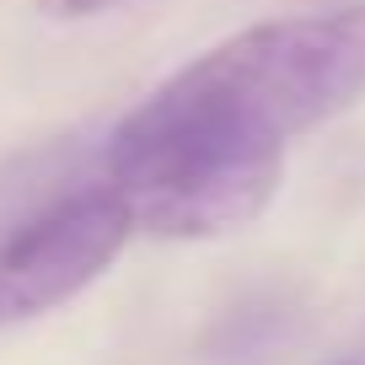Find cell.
Returning a JSON list of instances; mask_svg holds the SVG:
<instances>
[{
	"label": "cell",
	"instance_id": "obj_2",
	"mask_svg": "<svg viewBox=\"0 0 365 365\" xmlns=\"http://www.w3.org/2000/svg\"><path fill=\"white\" fill-rule=\"evenodd\" d=\"M135 231L129 205L97 182L54 199L27 215L11 237H0V333L65 307L97 279Z\"/></svg>",
	"mask_w": 365,
	"mask_h": 365
},
{
	"label": "cell",
	"instance_id": "obj_1",
	"mask_svg": "<svg viewBox=\"0 0 365 365\" xmlns=\"http://www.w3.org/2000/svg\"><path fill=\"white\" fill-rule=\"evenodd\" d=\"M365 91V6L231 33L108 135V188L140 231L210 242L269 210L285 145Z\"/></svg>",
	"mask_w": 365,
	"mask_h": 365
},
{
	"label": "cell",
	"instance_id": "obj_3",
	"mask_svg": "<svg viewBox=\"0 0 365 365\" xmlns=\"http://www.w3.org/2000/svg\"><path fill=\"white\" fill-rule=\"evenodd\" d=\"M118 6H129V0H38V11L59 16V22H70V16H103V11H118Z\"/></svg>",
	"mask_w": 365,
	"mask_h": 365
}]
</instances>
